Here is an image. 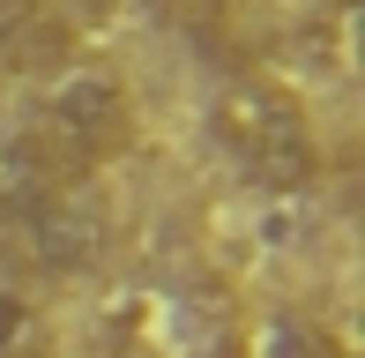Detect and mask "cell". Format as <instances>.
<instances>
[{
    "mask_svg": "<svg viewBox=\"0 0 365 358\" xmlns=\"http://www.w3.org/2000/svg\"><path fill=\"white\" fill-rule=\"evenodd\" d=\"M68 23L53 0H0V68H30V60L60 53Z\"/></svg>",
    "mask_w": 365,
    "mask_h": 358,
    "instance_id": "4",
    "label": "cell"
},
{
    "mask_svg": "<svg viewBox=\"0 0 365 358\" xmlns=\"http://www.w3.org/2000/svg\"><path fill=\"white\" fill-rule=\"evenodd\" d=\"M239 358H336V344H328V329L306 321V314H269V321L246 329Z\"/></svg>",
    "mask_w": 365,
    "mask_h": 358,
    "instance_id": "5",
    "label": "cell"
},
{
    "mask_svg": "<svg viewBox=\"0 0 365 358\" xmlns=\"http://www.w3.org/2000/svg\"><path fill=\"white\" fill-rule=\"evenodd\" d=\"M45 351V314L23 284H0V358H38Z\"/></svg>",
    "mask_w": 365,
    "mask_h": 358,
    "instance_id": "6",
    "label": "cell"
},
{
    "mask_svg": "<svg viewBox=\"0 0 365 358\" xmlns=\"http://www.w3.org/2000/svg\"><path fill=\"white\" fill-rule=\"evenodd\" d=\"M23 232H30V254H38L45 269H82L97 254V232H105V224H97L90 202H75V194L60 187V194H45L38 209H23Z\"/></svg>",
    "mask_w": 365,
    "mask_h": 358,
    "instance_id": "3",
    "label": "cell"
},
{
    "mask_svg": "<svg viewBox=\"0 0 365 358\" xmlns=\"http://www.w3.org/2000/svg\"><path fill=\"white\" fill-rule=\"evenodd\" d=\"M135 142V97L112 68H68L45 90V150L60 165H105Z\"/></svg>",
    "mask_w": 365,
    "mask_h": 358,
    "instance_id": "2",
    "label": "cell"
},
{
    "mask_svg": "<svg viewBox=\"0 0 365 358\" xmlns=\"http://www.w3.org/2000/svg\"><path fill=\"white\" fill-rule=\"evenodd\" d=\"M209 127H217V150L231 157V172L261 194H298L321 172V142H313L306 105L269 75H231L209 105Z\"/></svg>",
    "mask_w": 365,
    "mask_h": 358,
    "instance_id": "1",
    "label": "cell"
}]
</instances>
